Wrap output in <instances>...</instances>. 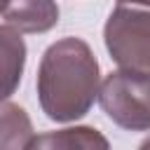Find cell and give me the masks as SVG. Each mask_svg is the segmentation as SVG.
Instances as JSON below:
<instances>
[{
  "mask_svg": "<svg viewBox=\"0 0 150 150\" xmlns=\"http://www.w3.org/2000/svg\"><path fill=\"white\" fill-rule=\"evenodd\" d=\"M117 5H134V7H150V0H117Z\"/></svg>",
  "mask_w": 150,
  "mask_h": 150,
  "instance_id": "cell-8",
  "label": "cell"
},
{
  "mask_svg": "<svg viewBox=\"0 0 150 150\" xmlns=\"http://www.w3.org/2000/svg\"><path fill=\"white\" fill-rule=\"evenodd\" d=\"M2 2H5V0H0V9H2Z\"/></svg>",
  "mask_w": 150,
  "mask_h": 150,
  "instance_id": "cell-10",
  "label": "cell"
},
{
  "mask_svg": "<svg viewBox=\"0 0 150 150\" xmlns=\"http://www.w3.org/2000/svg\"><path fill=\"white\" fill-rule=\"evenodd\" d=\"M33 138L28 112L12 101H0V150H23Z\"/></svg>",
  "mask_w": 150,
  "mask_h": 150,
  "instance_id": "cell-7",
  "label": "cell"
},
{
  "mask_svg": "<svg viewBox=\"0 0 150 150\" xmlns=\"http://www.w3.org/2000/svg\"><path fill=\"white\" fill-rule=\"evenodd\" d=\"M0 14L19 33H47L59 23V5L54 0H5Z\"/></svg>",
  "mask_w": 150,
  "mask_h": 150,
  "instance_id": "cell-4",
  "label": "cell"
},
{
  "mask_svg": "<svg viewBox=\"0 0 150 150\" xmlns=\"http://www.w3.org/2000/svg\"><path fill=\"white\" fill-rule=\"evenodd\" d=\"M26 42L21 33L7 23H0V101H7L23 75Z\"/></svg>",
  "mask_w": 150,
  "mask_h": 150,
  "instance_id": "cell-5",
  "label": "cell"
},
{
  "mask_svg": "<svg viewBox=\"0 0 150 150\" xmlns=\"http://www.w3.org/2000/svg\"><path fill=\"white\" fill-rule=\"evenodd\" d=\"M103 112L127 131H150V77L131 70L105 75L98 87Z\"/></svg>",
  "mask_w": 150,
  "mask_h": 150,
  "instance_id": "cell-3",
  "label": "cell"
},
{
  "mask_svg": "<svg viewBox=\"0 0 150 150\" xmlns=\"http://www.w3.org/2000/svg\"><path fill=\"white\" fill-rule=\"evenodd\" d=\"M138 150H150V136H148V138H145V141L138 145Z\"/></svg>",
  "mask_w": 150,
  "mask_h": 150,
  "instance_id": "cell-9",
  "label": "cell"
},
{
  "mask_svg": "<svg viewBox=\"0 0 150 150\" xmlns=\"http://www.w3.org/2000/svg\"><path fill=\"white\" fill-rule=\"evenodd\" d=\"M23 150H110V143L94 127H66L33 136Z\"/></svg>",
  "mask_w": 150,
  "mask_h": 150,
  "instance_id": "cell-6",
  "label": "cell"
},
{
  "mask_svg": "<svg viewBox=\"0 0 150 150\" xmlns=\"http://www.w3.org/2000/svg\"><path fill=\"white\" fill-rule=\"evenodd\" d=\"M38 101L52 122H75L89 112L98 96L101 70L82 38L52 42L38 66Z\"/></svg>",
  "mask_w": 150,
  "mask_h": 150,
  "instance_id": "cell-1",
  "label": "cell"
},
{
  "mask_svg": "<svg viewBox=\"0 0 150 150\" xmlns=\"http://www.w3.org/2000/svg\"><path fill=\"white\" fill-rule=\"evenodd\" d=\"M103 42L120 70L150 77V7L117 5L103 26Z\"/></svg>",
  "mask_w": 150,
  "mask_h": 150,
  "instance_id": "cell-2",
  "label": "cell"
}]
</instances>
